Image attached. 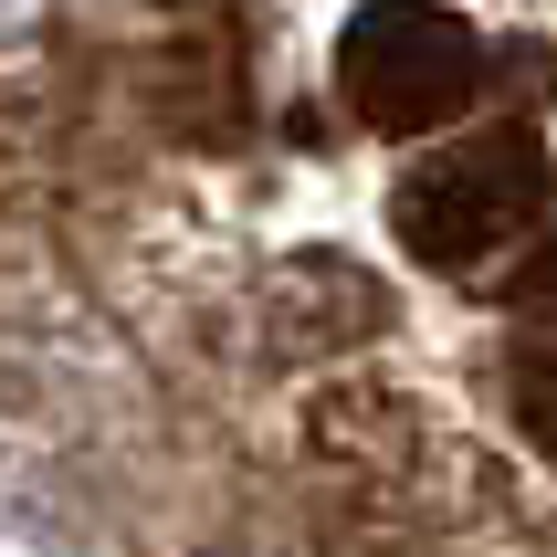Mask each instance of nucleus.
Wrapping results in <instances>:
<instances>
[{
	"label": "nucleus",
	"instance_id": "f257e3e1",
	"mask_svg": "<svg viewBox=\"0 0 557 557\" xmlns=\"http://www.w3.org/2000/svg\"><path fill=\"white\" fill-rule=\"evenodd\" d=\"M337 85L347 106L389 137H442V126L473 116L484 95V42H473L453 11L432 0H369L358 22L337 32Z\"/></svg>",
	"mask_w": 557,
	"mask_h": 557
},
{
	"label": "nucleus",
	"instance_id": "f03ea898",
	"mask_svg": "<svg viewBox=\"0 0 557 557\" xmlns=\"http://www.w3.org/2000/svg\"><path fill=\"white\" fill-rule=\"evenodd\" d=\"M505 400H516V432L557 463V315L516 326V347H505Z\"/></svg>",
	"mask_w": 557,
	"mask_h": 557
}]
</instances>
